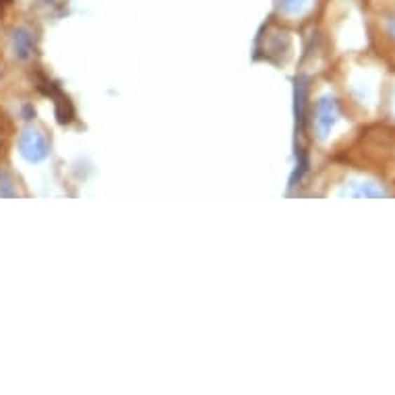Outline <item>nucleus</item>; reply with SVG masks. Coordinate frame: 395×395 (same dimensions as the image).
<instances>
[{"label":"nucleus","mask_w":395,"mask_h":395,"mask_svg":"<svg viewBox=\"0 0 395 395\" xmlns=\"http://www.w3.org/2000/svg\"><path fill=\"white\" fill-rule=\"evenodd\" d=\"M19 152L27 161H41V159L48 158L50 143L41 130L27 126L19 137Z\"/></svg>","instance_id":"obj_1"},{"label":"nucleus","mask_w":395,"mask_h":395,"mask_svg":"<svg viewBox=\"0 0 395 395\" xmlns=\"http://www.w3.org/2000/svg\"><path fill=\"white\" fill-rule=\"evenodd\" d=\"M290 36L286 32H267L261 38V48L259 52H263V58L267 62H286V58L290 56Z\"/></svg>","instance_id":"obj_2"},{"label":"nucleus","mask_w":395,"mask_h":395,"mask_svg":"<svg viewBox=\"0 0 395 395\" xmlns=\"http://www.w3.org/2000/svg\"><path fill=\"white\" fill-rule=\"evenodd\" d=\"M337 119H340V108H337L335 98L323 95V98L316 102L315 108V128L319 139H325V137L331 133V128L335 126Z\"/></svg>","instance_id":"obj_3"},{"label":"nucleus","mask_w":395,"mask_h":395,"mask_svg":"<svg viewBox=\"0 0 395 395\" xmlns=\"http://www.w3.org/2000/svg\"><path fill=\"white\" fill-rule=\"evenodd\" d=\"M38 83H40L38 87H40L41 91L54 100V108H56V119H58V122H60V124L71 122V120H73V104H71V100H69V98H67V95H65L54 83H52V81L41 77Z\"/></svg>","instance_id":"obj_4"},{"label":"nucleus","mask_w":395,"mask_h":395,"mask_svg":"<svg viewBox=\"0 0 395 395\" xmlns=\"http://www.w3.org/2000/svg\"><path fill=\"white\" fill-rule=\"evenodd\" d=\"M307 77H298L296 79V87H294V116H296V130L302 133L304 128V116H307Z\"/></svg>","instance_id":"obj_5"},{"label":"nucleus","mask_w":395,"mask_h":395,"mask_svg":"<svg viewBox=\"0 0 395 395\" xmlns=\"http://www.w3.org/2000/svg\"><path fill=\"white\" fill-rule=\"evenodd\" d=\"M13 50L19 60H27L36 52V41L32 32L27 29H15L13 32Z\"/></svg>","instance_id":"obj_6"},{"label":"nucleus","mask_w":395,"mask_h":395,"mask_svg":"<svg viewBox=\"0 0 395 395\" xmlns=\"http://www.w3.org/2000/svg\"><path fill=\"white\" fill-rule=\"evenodd\" d=\"M348 195H350V197H383L385 191H383V189H377L375 185L360 182V185H354V189H352Z\"/></svg>","instance_id":"obj_7"},{"label":"nucleus","mask_w":395,"mask_h":395,"mask_svg":"<svg viewBox=\"0 0 395 395\" xmlns=\"http://www.w3.org/2000/svg\"><path fill=\"white\" fill-rule=\"evenodd\" d=\"M276 2L277 8H279L281 13H288V15H294V13L302 11L304 4H307V0H276Z\"/></svg>","instance_id":"obj_8"},{"label":"nucleus","mask_w":395,"mask_h":395,"mask_svg":"<svg viewBox=\"0 0 395 395\" xmlns=\"http://www.w3.org/2000/svg\"><path fill=\"white\" fill-rule=\"evenodd\" d=\"M0 197H17V189L13 187V178L6 172H0Z\"/></svg>","instance_id":"obj_9"},{"label":"nucleus","mask_w":395,"mask_h":395,"mask_svg":"<svg viewBox=\"0 0 395 395\" xmlns=\"http://www.w3.org/2000/svg\"><path fill=\"white\" fill-rule=\"evenodd\" d=\"M391 34L395 36V21H394V25H391Z\"/></svg>","instance_id":"obj_10"}]
</instances>
